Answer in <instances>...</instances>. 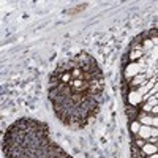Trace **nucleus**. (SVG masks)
Segmentation results:
<instances>
[{
	"instance_id": "1",
	"label": "nucleus",
	"mask_w": 158,
	"mask_h": 158,
	"mask_svg": "<svg viewBox=\"0 0 158 158\" xmlns=\"http://www.w3.org/2000/svg\"><path fill=\"white\" fill-rule=\"evenodd\" d=\"M105 79L98 62L79 52L57 63L49 76L48 97L54 114L71 130L87 127L100 112Z\"/></svg>"
},
{
	"instance_id": "2",
	"label": "nucleus",
	"mask_w": 158,
	"mask_h": 158,
	"mask_svg": "<svg viewBox=\"0 0 158 158\" xmlns=\"http://www.w3.org/2000/svg\"><path fill=\"white\" fill-rule=\"evenodd\" d=\"M51 144L48 125L24 117L8 127L3 136V153L6 158H40Z\"/></svg>"
}]
</instances>
